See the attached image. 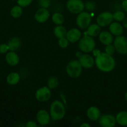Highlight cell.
I'll list each match as a JSON object with an SVG mask.
<instances>
[{"label": "cell", "instance_id": "obj_23", "mask_svg": "<svg viewBox=\"0 0 127 127\" xmlns=\"http://www.w3.org/2000/svg\"><path fill=\"white\" fill-rule=\"evenodd\" d=\"M54 33L56 37H57L58 38H61L62 37H66L67 31L64 27L61 26V25H57V26H56L54 28Z\"/></svg>", "mask_w": 127, "mask_h": 127}, {"label": "cell", "instance_id": "obj_20", "mask_svg": "<svg viewBox=\"0 0 127 127\" xmlns=\"http://www.w3.org/2000/svg\"><path fill=\"white\" fill-rule=\"evenodd\" d=\"M7 45H8L9 50L10 51L15 52L19 48L20 46H21V40L18 37H12L9 40Z\"/></svg>", "mask_w": 127, "mask_h": 127}, {"label": "cell", "instance_id": "obj_24", "mask_svg": "<svg viewBox=\"0 0 127 127\" xmlns=\"http://www.w3.org/2000/svg\"><path fill=\"white\" fill-rule=\"evenodd\" d=\"M52 21L57 25H61L64 22V17L63 15L59 12H56L52 16Z\"/></svg>", "mask_w": 127, "mask_h": 127}, {"label": "cell", "instance_id": "obj_22", "mask_svg": "<svg viewBox=\"0 0 127 127\" xmlns=\"http://www.w3.org/2000/svg\"><path fill=\"white\" fill-rule=\"evenodd\" d=\"M20 80L19 74L16 72H12L9 74L6 78L7 83L10 85H15L19 83Z\"/></svg>", "mask_w": 127, "mask_h": 127}, {"label": "cell", "instance_id": "obj_29", "mask_svg": "<svg viewBox=\"0 0 127 127\" xmlns=\"http://www.w3.org/2000/svg\"><path fill=\"white\" fill-rule=\"evenodd\" d=\"M115 50H115V48L114 45L111 43V44L106 45L105 49V52L107 53V54L110 55H112L114 54Z\"/></svg>", "mask_w": 127, "mask_h": 127}, {"label": "cell", "instance_id": "obj_37", "mask_svg": "<svg viewBox=\"0 0 127 127\" xmlns=\"http://www.w3.org/2000/svg\"><path fill=\"white\" fill-rule=\"evenodd\" d=\"M90 125L88 124H87V123L85 122L83 123V124H82V125H80V127H90Z\"/></svg>", "mask_w": 127, "mask_h": 127}, {"label": "cell", "instance_id": "obj_31", "mask_svg": "<svg viewBox=\"0 0 127 127\" xmlns=\"http://www.w3.org/2000/svg\"><path fill=\"white\" fill-rule=\"evenodd\" d=\"M32 2V0H17V2L19 6L21 7H27L31 4Z\"/></svg>", "mask_w": 127, "mask_h": 127}, {"label": "cell", "instance_id": "obj_33", "mask_svg": "<svg viewBox=\"0 0 127 127\" xmlns=\"http://www.w3.org/2000/svg\"><path fill=\"white\" fill-rule=\"evenodd\" d=\"M9 50V47L7 45V44H1L0 45V53H7V51Z\"/></svg>", "mask_w": 127, "mask_h": 127}, {"label": "cell", "instance_id": "obj_38", "mask_svg": "<svg viewBox=\"0 0 127 127\" xmlns=\"http://www.w3.org/2000/svg\"><path fill=\"white\" fill-rule=\"evenodd\" d=\"M125 99L126 101L127 102V92L125 93Z\"/></svg>", "mask_w": 127, "mask_h": 127}, {"label": "cell", "instance_id": "obj_17", "mask_svg": "<svg viewBox=\"0 0 127 127\" xmlns=\"http://www.w3.org/2000/svg\"><path fill=\"white\" fill-rule=\"evenodd\" d=\"M109 31L113 35L119 36L123 33V27L118 22H112L109 25Z\"/></svg>", "mask_w": 127, "mask_h": 127}, {"label": "cell", "instance_id": "obj_36", "mask_svg": "<svg viewBox=\"0 0 127 127\" xmlns=\"http://www.w3.org/2000/svg\"><path fill=\"white\" fill-rule=\"evenodd\" d=\"M123 26L125 28L127 29V17L125 18L124 20L123 21Z\"/></svg>", "mask_w": 127, "mask_h": 127}, {"label": "cell", "instance_id": "obj_14", "mask_svg": "<svg viewBox=\"0 0 127 127\" xmlns=\"http://www.w3.org/2000/svg\"><path fill=\"white\" fill-rule=\"evenodd\" d=\"M81 32L78 29L73 28L67 32L66 38L70 43H75L78 42L81 38Z\"/></svg>", "mask_w": 127, "mask_h": 127}, {"label": "cell", "instance_id": "obj_8", "mask_svg": "<svg viewBox=\"0 0 127 127\" xmlns=\"http://www.w3.org/2000/svg\"><path fill=\"white\" fill-rule=\"evenodd\" d=\"M113 14L108 11H105L98 16L97 18V24L100 27H107L113 22Z\"/></svg>", "mask_w": 127, "mask_h": 127}, {"label": "cell", "instance_id": "obj_27", "mask_svg": "<svg viewBox=\"0 0 127 127\" xmlns=\"http://www.w3.org/2000/svg\"><path fill=\"white\" fill-rule=\"evenodd\" d=\"M113 19L116 20V21H118V22L123 21L124 19L125 18V13L123 11H116L114 14H113Z\"/></svg>", "mask_w": 127, "mask_h": 127}, {"label": "cell", "instance_id": "obj_39", "mask_svg": "<svg viewBox=\"0 0 127 127\" xmlns=\"http://www.w3.org/2000/svg\"><path fill=\"white\" fill-rule=\"evenodd\" d=\"M12 1H14V0H12Z\"/></svg>", "mask_w": 127, "mask_h": 127}, {"label": "cell", "instance_id": "obj_13", "mask_svg": "<svg viewBox=\"0 0 127 127\" xmlns=\"http://www.w3.org/2000/svg\"><path fill=\"white\" fill-rule=\"evenodd\" d=\"M50 13L47 9L41 7L36 11L34 17L37 22L39 23H43L48 19Z\"/></svg>", "mask_w": 127, "mask_h": 127}, {"label": "cell", "instance_id": "obj_4", "mask_svg": "<svg viewBox=\"0 0 127 127\" xmlns=\"http://www.w3.org/2000/svg\"><path fill=\"white\" fill-rule=\"evenodd\" d=\"M82 71V66L79 61L73 60L67 64L66 72L68 76L72 78H77L80 76Z\"/></svg>", "mask_w": 127, "mask_h": 127}, {"label": "cell", "instance_id": "obj_34", "mask_svg": "<svg viewBox=\"0 0 127 127\" xmlns=\"http://www.w3.org/2000/svg\"><path fill=\"white\" fill-rule=\"evenodd\" d=\"M26 127H37V125L36 124V122H35L34 121H32V120H31V121L27 122V124H26Z\"/></svg>", "mask_w": 127, "mask_h": 127}, {"label": "cell", "instance_id": "obj_32", "mask_svg": "<svg viewBox=\"0 0 127 127\" xmlns=\"http://www.w3.org/2000/svg\"><path fill=\"white\" fill-rule=\"evenodd\" d=\"M39 4L41 7L47 8L51 4L50 0H39Z\"/></svg>", "mask_w": 127, "mask_h": 127}, {"label": "cell", "instance_id": "obj_15", "mask_svg": "<svg viewBox=\"0 0 127 127\" xmlns=\"http://www.w3.org/2000/svg\"><path fill=\"white\" fill-rule=\"evenodd\" d=\"M98 36H99L100 41L102 44L107 45L111 44V43H113V35L110 32L103 31V32H100L99 33Z\"/></svg>", "mask_w": 127, "mask_h": 127}, {"label": "cell", "instance_id": "obj_9", "mask_svg": "<svg viewBox=\"0 0 127 127\" xmlns=\"http://www.w3.org/2000/svg\"><path fill=\"white\" fill-rule=\"evenodd\" d=\"M35 97L38 101L41 102L47 101L51 97V89L46 86L39 88L36 92Z\"/></svg>", "mask_w": 127, "mask_h": 127}, {"label": "cell", "instance_id": "obj_12", "mask_svg": "<svg viewBox=\"0 0 127 127\" xmlns=\"http://www.w3.org/2000/svg\"><path fill=\"white\" fill-rule=\"evenodd\" d=\"M37 122L42 126H45L49 124L51 120L50 114L46 110H40L36 115Z\"/></svg>", "mask_w": 127, "mask_h": 127}, {"label": "cell", "instance_id": "obj_30", "mask_svg": "<svg viewBox=\"0 0 127 127\" xmlns=\"http://www.w3.org/2000/svg\"><path fill=\"white\" fill-rule=\"evenodd\" d=\"M85 8L88 11H94L96 8L95 3L93 2V1H88L85 4Z\"/></svg>", "mask_w": 127, "mask_h": 127}, {"label": "cell", "instance_id": "obj_2", "mask_svg": "<svg viewBox=\"0 0 127 127\" xmlns=\"http://www.w3.org/2000/svg\"><path fill=\"white\" fill-rule=\"evenodd\" d=\"M65 114V109L63 103L60 100H56L52 102L50 107L51 118L54 121L63 119Z\"/></svg>", "mask_w": 127, "mask_h": 127}, {"label": "cell", "instance_id": "obj_19", "mask_svg": "<svg viewBox=\"0 0 127 127\" xmlns=\"http://www.w3.org/2000/svg\"><path fill=\"white\" fill-rule=\"evenodd\" d=\"M87 31L86 35L90 36V37H97L100 33V26L97 24H91L87 27Z\"/></svg>", "mask_w": 127, "mask_h": 127}, {"label": "cell", "instance_id": "obj_6", "mask_svg": "<svg viewBox=\"0 0 127 127\" xmlns=\"http://www.w3.org/2000/svg\"><path fill=\"white\" fill-rule=\"evenodd\" d=\"M113 45L116 51L122 55L127 54V38L122 35L117 36L113 41Z\"/></svg>", "mask_w": 127, "mask_h": 127}, {"label": "cell", "instance_id": "obj_7", "mask_svg": "<svg viewBox=\"0 0 127 127\" xmlns=\"http://www.w3.org/2000/svg\"><path fill=\"white\" fill-rule=\"evenodd\" d=\"M66 6L68 11L75 14L80 13L85 9L84 3L81 0H68Z\"/></svg>", "mask_w": 127, "mask_h": 127}, {"label": "cell", "instance_id": "obj_25", "mask_svg": "<svg viewBox=\"0 0 127 127\" xmlns=\"http://www.w3.org/2000/svg\"><path fill=\"white\" fill-rule=\"evenodd\" d=\"M22 9L20 6H15L11 9V15L14 18H18L22 15Z\"/></svg>", "mask_w": 127, "mask_h": 127}, {"label": "cell", "instance_id": "obj_26", "mask_svg": "<svg viewBox=\"0 0 127 127\" xmlns=\"http://www.w3.org/2000/svg\"><path fill=\"white\" fill-rule=\"evenodd\" d=\"M59 85V80L56 77H51L47 81V87L50 89H55Z\"/></svg>", "mask_w": 127, "mask_h": 127}, {"label": "cell", "instance_id": "obj_3", "mask_svg": "<svg viewBox=\"0 0 127 127\" xmlns=\"http://www.w3.org/2000/svg\"><path fill=\"white\" fill-rule=\"evenodd\" d=\"M95 45V42L93 37L86 34L78 42V48L84 53H90L93 51Z\"/></svg>", "mask_w": 127, "mask_h": 127}, {"label": "cell", "instance_id": "obj_21", "mask_svg": "<svg viewBox=\"0 0 127 127\" xmlns=\"http://www.w3.org/2000/svg\"><path fill=\"white\" fill-rule=\"evenodd\" d=\"M116 121L122 126H127V112L121 111L116 116Z\"/></svg>", "mask_w": 127, "mask_h": 127}, {"label": "cell", "instance_id": "obj_16", "mask_svg": "<svg viewBox=\"0 0 127 127\" xmlns=\"http://www.w3.org/2000/svg\"><path fill=\"white\" fill-rule=\"evenodd\" d=\"M87 117L92 121H97L100 117V111L98 107L92 106L88 109L87 111Z\"/></svg>", "mask_w": 127, "mask_h": 127}, {"label": "cell", "instance_id": "obj_1", "mask_svg": "<svg viewBox=\"0 0 127 127\" xmlns=\"http://www.w3.org/2000/svg\"><path fill=\"white\" fill-rule=\"evenodd\" d=\"M94 55L95 56V63L100 71L108 73L114 69L116 62L112 55H110L105 52H98Z\"/></svg>", "mask_w": 127, "mask_h": 127}, {"label": "cell", "instance_id": "obj_11", "mask_svg": "<svg viewBox=\"0 0 127 127\" xmlns=\"http://www.w3.org/2000/svg\"><path fill=\"white\" fill-rule=\"evenodd\" d=\"M80 63L82 68L90 69L92 68L95 64V60L93 57L88 54H83L79 57Z\"/></svg>", "mask_w": 127, "mask_h": 127}, {"label": "cell", "instance_id": "obj_5", "mask_svg": "<svg viewBox=\"0 0 127 127\" xmlns=\"http://www.w3.org/2000/svg\"><path fill=\"white\" fill-rule=\"evenodd\" d=\"M92 21V16L87 12L82 11L78 14L76 19L77 26L82 29H85L90 25Z\"/></svg>", "mask_w": 127, "mask_h": 127}, {"label": "cell", "instance_id": "obj_28", "mask_svg": "<svg viewBox=\"0 0 127 127\" xmlns=\"http://www.w3.org/2000/svg\"><path fill=\"white\" fill-rule=\"evenodd\" d=\"M59 45L62 48H65L68 47V40L67 38L65 37H62V38H59Z\"/></svg>", "mask_w": 127, "mask_h": 127}, {"label": "cell", "instance_id": "obj_35", "mask_svg": "<svg viewBox=\"0 0 127 127\" xmlns=\"http://www.w3.org/2000/svg\"><path fill=\"white\" fill-rule=\"evenodd\" d=\"M122 6L123 9L124 10L125 12H127V0H124L122 4Z\"/></svg>", "mask_w": 127, "mask_h": 127}, {"label": "cell", "instance_id": "obj_18", "mask_svg": "<svg viewBox=\"0 0 127 127\" xmlns=\"http://www.w3.org/2000/svg\"><path fill=\"white\" fill-rule=\"evenodd\" d=\"M6 60L9 65L16 66L19 62V58L18 55L15 53V52L11 51L6 54Z\"/></svg>", "mask_w": 127, "mask_h": 127}, {"label": "cell", "instance_id": "obj_10", "mask_svg": "<svg viewBox=\"0 0 127 127\" xmlns=\"http://www.w3.org/2000/svg\"><path fill=\"white\" fill-rule=\"evenodd\" d=\"M98 123L101 127H113L115 125L117 121L116 118L110 114H105L100 117Z\"/></svg>", "mask_w": 127, "mask_h": 127}]
</instances>
